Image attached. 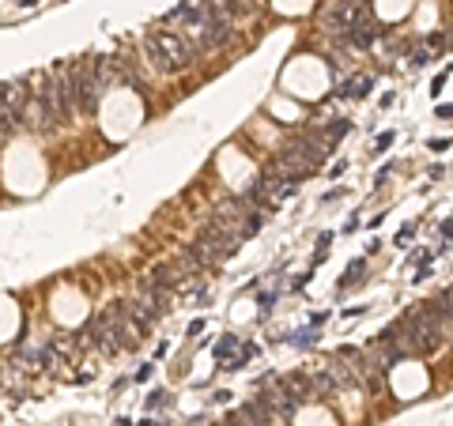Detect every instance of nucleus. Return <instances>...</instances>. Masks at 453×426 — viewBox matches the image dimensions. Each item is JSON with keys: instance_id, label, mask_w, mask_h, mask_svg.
<instances>
[{"instance_id": "obj_1", "label": "nucleus", "mask_w": 453, "mask_h": 426, "mask_svg": "<svg viewBox=\"0 0 453 426\" xmlns=\"http://www.w3.org/2000/svg\"><path fill=\"white\" fill-rule=\"evenodd\" d=\"M144 53L159 72H186L193 64V45L174 31H147L144 34Z\"/></svg>"}, {"instance_id": "obj_2", "label": "nucleus", "mask_w": 453, "mask_h": 426, "mask_svg": "<svg viewBox=\"0 0 453 426\" xmlns=\"http://www.w3.org/2000/svg\"><path fill=\"white\" fill-rule=\"evenodd\" d=\"M27 102H31V91H27V83H23V79L4 83V87H0V109H4V114H12L15 121L23 117Z\"/></svg>"}, {"instance_id": "obj_3", "label": "nucleus", "mask_w": 453, "mask_h": 426, "mask_svg": "<svg viewBox=\"0 0 453 426\" xmlns=\"http://www.w3.org/2000/svg\"><path fill=\"white\" fill-rule=\"evenodd\" d=\"M348 42H351V45H359V50H366V45H374V42H378V26H374L371 20L351 23V26H348Z\"/></svg>"}, {"instance_id": "obj_4", "label": "nucleus", "mask_w": 453, "mask_h": 426, "mask_svg": "<svg viewBox=\"0 0 453 426\" xmlns=\"http://www.w3.org/2000/svg\"><path fill=\"white\" fill-rule=\"evenodd\" d=\"M280 388H283V393H291V396H299V400H306V396L313 393V381L306 374H288L280 381Z\"/></svg>"}, {"instance_id": "obj_5", "label": "nucleus", "mask_w": 453, "mask_h": 426, "mask_svg": "<svg viewBox=\"0 0 453 426\" xmlns=\"http://www.w3.org/2000/svg\"><path fill=\"white\" fill-rule=\"evenodd\" d=\"M363 280H366V261H363V257H359V261H351V264H348V272L340 275L336 291H351V287H359Z\"/></svg>"}, {"instance_id": "obj_6", "label": "nucleus", "mask_w": 453, "mask_h": 426, "mask_svg": "<svg viewBox=\"0 0 453 426\" xmlns=\"http://www.w3.org/2000/svg\"><path fill=\"white\" fill-rule=\"evenodd\" d=\"M340 98H363L366 91H371V76H351L348 83H340Z\"/></svg>"}, {"instance_id": "obj_7", "label": "nucleus", "mask_w": 453, "mask_h": 426, "mask_svg": "<svg viewBox=\"0 0 453 426\" xmlns=\"http://www.w3.org/2000/svg\"><path fill=\"white\" fill-rule=\"evenodd\" d=\"M12 132H15V117L0 109V147H4L8 140H12Z\"/></svg>"}, {"instance_id": "obj_8", "label": "nucleus", "mask_w": 453, "mask_h": 426, "mask_svg": "<svg viewBox=\"0 0 453 426\" xmlns=\"http://www.w3.org/2000/svg\"><path fill=\"white\" fill-rule=\"evenodd\" d=\"M313 340H318V336H313V328H299L295 336H288V344H295V347H310Z\"/></svg>"}, {"instance_id": "obj_9", "label": "nucleus", "mask_w": 453, "mask_h": 426, "mask_svg": "<svg viewBox=\"0 0 453 426\" xmlns=\"http://www.w3.org/2000/svg\"><path fill=\"white\" fill-rule=\"evenodd\" d=\"M348 128H351L348 121H332V125H329V132H325V136H329V144H336V140H340V136H344V132H348Z\"/></svg>"}, {"instance_id": "obj_10", "label": "nucleus", "mask_w": 453, "mask_h": 426, "mask_svg": "<svg viewBox=\"0 0 453 426\" xmlns=\"http://www.w3.org/2000/svg\"><path fill=\"white\" fill-rule=\"evenodd\" d=\"M423 64H431V50H419V53H412V68H423Z\"/></svg>"}, {"instance_id": "obj_11", "label": "nucleus", "mask_w": 453, "mask_h": 426, "mask_svg": "<svg viewBox=\"0 0 453 426\" xmlns=\"http://www.w3.org/2000/svg\"><path fill=\"white\" fill-rule=\"evenodd\" d=\"M412 238H415V227L408 223V227H401V234H396V245H408Z\"/></svg>"}, {"instance_id": "obj_12", "label": "nucleus", "mask_w": 453, "mask_h": 426, "mask_svg": "<svg viewBox=\"0 0 453 426\" xmlns=\"http://www.w3.org/2000/svg\"><path fill=\"white\" fill-rule=\"evenodd\" d=\"M393 140H396L393 132H382V136H378V151H385V147H393Z\"/></svg>"}, {"instance_id": "obj_13", "label": "nucleus", "mask_w": 453, "mask_h": 426, "mask_svg": "<svg viewBox=\"0 0 453 426\" xmlns=\"http://www.w3.org/2000/svg\"><path fill=\"white\" fill-rule=\"evenodd\" d=\"M163 404H170V396H163V393H155L151 400H147V407H163Z\"/></svg>"}, {"instance_id": "obj_14", "label": "nucleus", "mask_w": 453, "mask_h": 426, "mask_svg": "<svg viewBox=\"0 0 453 426\" xmlns=\"http://www.w3.org/2000/svg\"><path fill=\"white\" fill-rule=\"evenodd\" d=\"M442 234H446V238H453V219H446V223H442Z\"/></svg>"}, {"instance_id": "obj_15", "label": "nucleus", "mask_w": 453, "mask_h": 426, "mask_svg": "<svg viewBox=\"0 0 453 426\" xmlns=\"http://www.w3.org/2000/svg\"><path fill=\"white\" fill-rule=\"evenodd\" d=\"M219 426H227V423H219Z\"/></svg>"}]
</instances>
